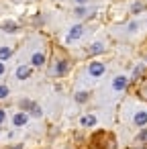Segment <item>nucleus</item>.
<instances>
[{
    "instance_id": "f257e3e1",
    "label": "nucleus",
    "mask_w": 147,
    "mask_h": 149,
    "mask_svg": "<svg viewBox=\"0 0 147 149\" xmlns=\"http://www.w3.org/2000/svg\"><path fill=\"white\" fill-rule=\"evenodd\" d=\"M82 35H84V27H82V25H74V27L70 29V33L65 35V43H74V41H78Z\"/></svg>"
},
{
    "instance_id": "f03ea898",
    "label": "nucleus",
    "mask_w": 147,
    "mask_h": 149,
    "mask_svg": "<svg viewBox=\"0 0 147 149\" xmlns=\"http://www.w3.org/2000/svg\"><path fill=\"white\" fill-rule=\"evenodd\" d=\"M104 70H106V68H104V63H102V61H92V63H90V68H88V72H90V76H92V78H100V76L104 74Z\"/></svg>"
},
{
    "instance_id": "7ed1b4c3",
    "label": "nucleus",
    "mask_w": 147,
    "mask_h": 149,
    "mask_svg": "<svg viewBox=\"0 0 147 149\" xmlns=\"http://www.w3.org/2000/svg\"><path fill=\"white\" fill-rule=\"evenodd\" d=\"M127 84H129V78H127V76H116V78L112 80V88H114L116 92L125 90V88H127Z\"/></svg>"
},
{
    "instance_id": "20e7f679",
    "label": "nucleus",
    "mask_w": 147,
    "mask_h": 149,
    "mask_svg": "<svg viewBox=\"0 0 147 149\" xmlns=\"http://www.w3.org/2000/svg\"><path fill=\"white\" fill-rule=\"evenodd\" d=\"M23 106H27V108L31 110V116H35V118H41V116H43V110H41V106H39V104H33V102L25 100V102H23Z\"/></svg>"
},
{
    "instance_id": "39448f33",
    "label": "nucleus",
    "mask_w": 147,
    "mask_h": 149,
    "mask_svg": "<svg viewBox=\"0 0 147 149\" xmlns=\"http://www.w3.org/2000/svg\"><path fill=\"white\" fill-rule=\"evenodd\" d=\"M133 123L137 127H145L147 125V110H137L135 116H133Z\"/></svg>"
},
{
    "instance_id": "423d86ee",
    "label": "nucleus",
    "mask_w": 147,
    "mask_h": 149,
    "mask_svg": "<svg viewBox=\"0 0 147 149\" xmlns=\"http://www.w3.org/2000/svg\"><path fill=\"white\" fill-rule=\"evenodd\" d=\"M27 120H29V116H27L25 112H17V114L13 116V125H15V127H25Z\"/></svg>"
},
{
    "instance_id": "0eeeda50",
    "label": "nucleus",
    "mask_w": 147,
    "mask_h": 149,
    "mask_svg": "<svg viewBox=\"0 0 147 149\" xmlns=\"http://www.w3.org/2000/svg\"><path fill=\"white\" fill-rule=\"evenodd\" d=\"M31 76V68L29 65H19L17 68V80H27Z\"/></svg>"
},
{
    "instance_id": "6e6552de",
    "label": "nucleus",
    "mask_w": 147,
    "mask_h": 149,
    "mask_svg": "<svg viewBox=\"0 0 147 149\" xmlns=\"http://www.w3.org/2000/svg\"><path fill=\"white\" fill-rule=\"evenodd\" d=\"M43 63H45V55H43V53H33V57H31V65L41 68Z\"/></svg>"
},
{
    "instance_id": "1a4fd4ad",
    "label": "nucleus",
    "mask_w": 147,
    "mask_h": 149,
    "mask_svg": "<svg viewBox=\"0 0 147 149\" xmlns=\"http://www.w3.org/2000/svg\"><path fill=\"white\" fill-rule=\"evenodd\" d=\"M80 123H82V127H94V125H96V116L86 114V116H82V118H80Z\"/></svg>"
},
{
    "instance_id": "9d476101",
    "label": "nucleus",
    "mask_w": 147,
    "mask_h": 149,
    "mask_svg": "<svg viewBox=\"0 0 147 149\" xmlns=\"http://www.w3.org/2000/svg\"><path fill=\"white\" fill-rule=\"evenodd\" d=\"M10 55H13V49L10 47H0V61H6Z\"/></svg>"
},
{
    "instance_id": "9b49d317",
    "label": "nucleus",
    "mask_w": 147,
    "mask_h": 149,
    "mask_svg": "<svg viewBox=\"0 0 147 149\" xmlns=\"http://www.w3.org/2000/svg\"><path fill=\"white\" fill-rule=\"evenodd\" d=\"M2 29H4L6 33H15L19 27H17V23H13V21H6V23H2Z\"/></svg>"
},
{
    "instance_id": "f8f14e48",
    "label": "nucleus",
    "mask_w": 147,
    "mask_h": 149,
    "mask_svg": "<svg viewBox=\"0 0 147 149\" xmlns=\"http://www.w3.org/2000/svg\"><path fill=\"white\" fill-rule=\"evenodd\" d=\"M102 51H104V45L102 43H94L90 47V53H102Z\"/></svg>"
},
{
    "instance_id": "ddd939ff",
    "label": "nucleus",
    "mask_w": 147,
    "mask_h": 149,
    "mask_svg": "<svg viewBox=\"0 0 147 149\" xmlns=\"http://www.w3.org/2000/svg\"><path fill=\"white\" fill-rule=\"evenodd\" d=\"M65 70H68V61H63V59L57 61V74H63Z\"/></svg>"
},
{
    "instance_id": "4468645a",
    "label": "nucleus",
    "mask_w": 147,
    "mask_h": 149,
    "mask_svg": "<svg viewBox=\"0 0 147 149\" xmlns=\"http://www.w3.org/2000/svg\"><path fill=\"white\" fill-rule=\"evenodd\" d=\"M86 100H88V94L86 92H78L76 94V102H86Z\"/></svg>"
},
{
    "instance_id": "2eb2a0df",
    "label": "nucleus",
    "mask_w": 147,
    "mask_h": 149,
    "mask_svg": "<svg viewBox=\"0 0 147 149\" xmlns=\"http://www.w3.org/2000/svg\"><path fill=\"white\" fill-rule=\"evenodd\" d=\"M8 92H10L8 86H0V100H4V98L8 96Z\"/></svg>"
},
{
    "instance_id": "dca6fc26",
    "label": "nucleus",
    "mask_w": 147,
    "mask_h": 149,
    "mask_svg": "<svg viewBox=\"0 0 147 149\" xmlns=\"http://www.w3.org/2000/svg\"><path fill=\"white\" fill-rule=\"evenodd\" d=\"M76 15H78V17H84V15H86V6H78V8H76Z\"/></svg>"
},
{
    "instance_id": "f3484780",
    "label": "nucleus",
    "mask_w": 147,
    "mask_h": 149,
    "mask_svg": "<svg viewBox=\"0 0 147 149\" xmlns=\"http://www.w3.org/2000/svg\"><path fill=\"white\" fill-rule=\"evenodd\" d=\"M139 10H143V4L141 2H135L133 4V13H139Z\"/></svg>"
},
{
    "instance_id": "a211bd4d",
    "label": "nucleus",
    "mask_w": 147,
    "mask_h": 149,
    "mask_svg": "<svg viewBox=\"0 0 147 149\" xmlns=\"http://www.w3.org/2000/svg\"><path fill=\"white\" fill-rule=\"evenodd\" d=\"M139 141H147V129L139 133Z\"/></svg>"
},
{
    "instance_id": "6ab92c4d",
    "label": "nucleus",
    "mask_w": 147,
    "mask_h": 149,
    "mask_svg": "<svg viewBox=\"0 0 147 149\" xmlns=\"http://www.w3.org/2000/svg\"><path fill=\"white\" fill-rule=\"evenodd\" d=\"M4 120H6V112H4L2 108H0V125H2Z\"/></svg>"
},
{
    "instance_id": "aec40b11",
    "label": "nucleus",
    "mask_w": 147,
    "mask_h": 149,
    "mask_svg": "<svg viewBox=\"0 0 147 149\" xmlns=\"http://www.w3.org/2000/svg\"><path fill=\"white\" fill-rule=\"evenodd\" d=\"M137 27H139L137 23H131V25H129V31H131V33H135V31H137Z\"/></svg>"
},
{
    "instance_id": "412c9836",
    "label": "nucleus",
    "mask_w": 147,
    "mask_h": 149,
    "mask_svg": "<svg viewBox=\"0 0 147 149\" xmlns=\"http://www.w3.org/2000/svg\"><path fill=\"white\" fill-rule=\"evenodd\" d=\"M141 72H143V68H141V65H139V68H135V74H133V76H139V74H141Z\"/></svg>"
},
{
    "instance_id": "4be33fe9",
    "label": "nucleus",
    "mask_w": 147,
    "mask_h": 149,
    "mask_svg": "<svg viewBox=\"0 0 147 149\" xmlns=\"http://www.w3.org/2000/svg\"><path fill=\"white\" fill-rule=\"evenodd\" d=\"M4 72H6V68H4V63H2V61H0V76H2Z\"/></svg>"
},
{
    "instance_id": "5701e85b",
    "label": "nucleus",
    "mask_w": 147,
    "mask_h": 149,
    "mask_svg": "<svg viewBox=\"0 0 147 149\" xmlns=\"http://www.w3.org/2000/svg\"><path fill=\"white\" fill-rule=\"evenodd\" d=\"M76 2H78V4H86V2H88V0H76Z\"/></svg>"
}]
</instances>
